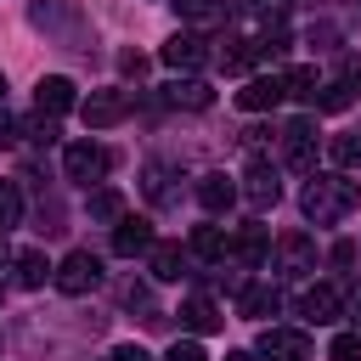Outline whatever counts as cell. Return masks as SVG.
I'll return each mask as SVG.
<instances>
[{
	"mask_svg": "<svg viewBox=\"0 0 361 361\" xmlns=\"http://www.w3.org/2000/svg\"><path fill=\"white\" fill-rule=\"evenodd\" d=\"M130 113V90H90L85 102H79V118L90 124V130H107V124H118Z\"/></svg>",
	"mask_w": 361,
	"mask_h": 361,
	"instance_id": "4",
	"label": "cell"
},
{
	"mask_svg": "<svg viewBox=\"0 0 361 361\" xmlns=\"http://www.w3.org/2000/svg\"><path fill=\"white\" fill-rule=\"evenodd\" d=\"M107 361H152V355H147V350H141V344H118V350H113V355H107Z\"/></svg>",
	"mask_w": 361,
	"mask_h": 361,
	"instance_id": "32",
	"label": "cell"
},
{
	"mask_svg": "<svg viewBox=\"0 0 361 361\" xmlns=\"http://www.w3.org/2000/svg\"><path fill=\"white\" fill-rule=\"evenodd\" d=\"M192 254L226 259V254H231V231H226V226H192Z\"/></svg>",
	"mask_w": 361,
	"mask_h": 361,
	"instance_id": "20",
	"label": "cell"
},
{
	"mask_svg": "<svg viewBox=\"0 0 361 361\" xmlns=\"http://www.w3.org/2000/svg\"><path fill=\"white\" fill-rule=\"evenodd\" d=\"M254 6H259L265 17H271V11H288V0H254Z\"/></svg>",
	"mask_w": 361,
	"mask_h": 361,
	"instance_id": "35",
	"label": "cell"
},
{
	"mask_svg": "<svg viewBox=\"0 0 361 361\" xmlns=\"http://www.w3.org/2000/svg\"><path fill=\"white\" fill-rule=\"evenodd\" d=\"M282 96H288L282 73H265V79H248V85L237 90V107H243V113H265V107H276Z\"/></svg>",
	"mask_w": 361,
	"mask_h": 361,
	"instance_id": "10",
	"label": "cell"
},
{
	"mask_svg": "<svg viewBox=\"0 0 361 361\" xmlns=\"http://www.w3.org/2000/svg\"><path fill=\"white\" fill-rule=\"evenodd\" d=\"M113 254H124V259H135V254H152V220H141V214H124V220L113 226Z\"/></svg>",
	"mask_w": 361,
	"mask_h": 361,
	"instance_id": "9",
	"label": "cell"
},
{
	"mask_svg": "<svg viewBox=\"0 0 361 361\" xmlns=\"http://www.w3.org/2000/svg\"><path fill=\"white\" fill-rule=\"evenodd\" d=\"M11 141H17V118H6V113H0V147H11Z\"/></svg>",
	"mask_w": 361,
	"mask_h": 361,
	"instance_id": "34",
	"label": "cell"
},
{
	"mask_svg": "<svg viewBox=\"0 0 361 361\" xmlns=\"http://www.w3.org/2000/svg\"><path fill=\"white\" fill-rule=\"evenodd\" d=\"M197 203H203L209 214H220V209L237 203V186H231L226 175H197Z\"/></svg>",
	"mask_w": 361,
	"mask_h": 361,
	"instance_id": "16",
	"label": "cell"
},
{
	"mask_svg": "<svg viewBox=\"0 0 361 361\" xmlns=\"http://www.w3.org/2000/svg\"><path fill=\"white\" fill-rule=\"evenodd\" d=\"M282 158H288V169H316V118H293L288 130H282Z\"/></svg>",
	"mask_w": 361,
	"mask_h": 361,
	"instance_id": "5",
	"label": "cell"
},
{
	"mask_svg": "<svg viewBox=\"0 0 361 361\" xmlns=\"http://www.w3.org/2000/svg\"><path fill=\"white\" fill-rule=\"evenodd\" d=\"M17 220H23V192H17L11 180H0V237H6Z\"/></svg>",
	"mask_w": 361,
	"mask_h": 361,
	"instance_id": "26",
	"label": "cell"
},
{
	"mask_svg": "<svg viewBox=\"0 0 361 361\" xmlns=\"http://www.w3.org/2000/svg\"><path fill=\"white\" fill-rule=\"evenodd\" d=\"M338 310H344V305H338L333 288H305V293H299V316H305V322H338Z\"/></svg>",
	"mask_w": 361,
	"mask_h": 361,
	"instance_id": "15",
	"label": "cell"
},
{
	"mask_svg": "<svg viewBox=\"0 0 361 361\" xmlns=\"http://www.w3.org/2000/svg\"><path fill=\"white\" fill-rule=\"evenodd\" d=\"M316 107H322V113H344V107H350V85H322Z\"/></svg>",
	"mask_w": 361,
	"mask_h": 361,
	"instance_id": "29",
	"label": "cell"
},
{
	"mask_svg": "<svg viewBox=\"0 0 361 361\" xmlns=\"http://www.w3.org/2000/svg\"><path fill=\"white\" fill-rule=\"evenodd\" d=\"M276 271H282V276H305V271H316V243H310L305 231H288V237L276 243Z\"/></svg>",
	"mask_w": 361,
	"mask_h": 361,
	"instance_id": "8",
	"label": "cell"
},
{
	"mask_svg": "<svg viewBox=\"0 0 361 361\" xmlns=\"http://www.w3.org/2000/svg\"><path fill=\"white\" fill-rule=\"evenodd\" d=\"M180 322H186L192 333H214V327H220L226 316H220V305H214V299H203V293H192V299L180 305Z\"/></svg>",
	"mask_w": 361,
	"mask_h": 361,
	"instance_id": "19",
	"label": "cell"
},
{
	"mask_svg": "<svg viewBox=\"0 0 361 361\" xmlns=\"http://www.w3.org/2000/svg\"><path fill=\"white\" fill-rule=\"evenodd\" d=\"M254 39H226V51H220V68L226 73H243V68H254Z\"/></svg>",
	"mask_w": 361,
	"mask_h": 361,
	"instance_id": "22",
	"label": "cell"
},
{
	"mask_svg": "<svg viewBox=\"0 0 361 361\" xmlns=\"http://www.w3.org/2000/svg\"><path fill=\"white\" fill-rule=\"evenodd\" d=\"M164 62H169V68H203V62H209V45H203L197 34H169Z\"/></svg>",
	"mask_w": 361,
	"mask_h": 361,
	"instance_id": "12",
	"label": "cell"
},
{
	"mask_svg": "<svg viewBox=\"0 0 361 361\" xmlns=\"http://www.w3.org/2000/svg\"><path fill=\"white\" fill-rule=\"evenodd\" d=\"M180 6V17H192V23H214V17H226V0H175Z\"/></svg>",
	"mask_w": 361,
	"mask_h": 361,
	"instance_id": "28",
	"label": "cell"
},
{
	"mask_svg": "<svg viewBox=\"0 0 361 361\" xmlns=\"http://www.w3.org/2000/svg\"><path fill=\"white\" fill-rule=\"evenodd\" d=\"M259 355L265 361H310V338L299 327H265L259 333Z\"/></svg>",
	"mask_w": 361,
	"mask_h": 361,
	"instance_id": "7",
	"label": "cell"
},
{
	"mask_svg": "<svg viewBox=\"0 0 361 361\" xmlns=\"http://www.w3.org/2000/svg\"><path fill=\"white\" fill-rule=\"evenodd\" d=\"M350 316H355V327H361V288L350 293Z\"/></svg>",
	"mask_w": 361,
	"mask_h": 361,
	"instance_id": "36",
	"label": "cell"
},
{
	"mask_svg": "<svg viewBox=\"0 0 361 361\" xmlns=\"http://www.w3.org/2000/svg\"><path fill=\"white\" fill-rule=\"evenodd\" d=\"M90 220H124V197H118L113 186L90 192Z\"/></svg>",
	"mask_w": 361,
	"mask_h": 361,
	"instance_id": "24",
	"label": "cell"
},
{
	"mask_svg": "<svg viewBox=\"0 0 361 361\" xmlns=\"http://www.w3.org/2000/svg\"><path fill=\"white\" fill-rule=\"evenodd\" d=\"M180 265H186V259H180V248H175V243H152L147 271H152L158 282H175V276H180Z\"/></svg>",
	"mask_w": 361,
	"mask_h": 361,
	"instance_id": "21",
	"label": "cell"
},
{
	"mask_svg": "<svg viewBox=\"0 0 361 361\" xmlns=\"http://www.w3.org/2000/svg\"><path fill=\"white\" fill-rule=\"evenodd\" d=\"M169 180H175V175H169L164 164H152V169L141 175V186H147V197H152V203H175V197H180V192H175Z\"/></svg>",
	"mask_w": 361,
	"mask_h": 361,
	"instance_id": "23",
	"label": "cell"
},
{
	"mask_svg": "<svg viewBox=\"0 0 361 361\" xmlns=\"http://www.w3.org/2000/svg\"><path fill=\"white\" fill-rule=\"evenodd\" d=\"M226 361H254V355H248V350H231V355H226Z\"/></svg>",
	"mask_w": 361,
	"mask_h": 361,
	"instance_id": "37",
	"label": "cell"
},
{
	"mask_svg": "<svg viewBox=\"0 0 361 361\" xmlns=\"http://www.w3.org/2000/svg\"><path fill=\"white\" fill-rule=\"evenodd\" d=\"M282 85H288V96L316 102V68H288V73H282Z\"/></svg>",
	"mask_w": 361,
	"mask_h": 361,
	"instance_id": "27",
	"label": "cell"
},
{
	"mask_svg": "<svg viewBox=\"0 0 361 361\" xmlns=\"http://www.w3.org/2000/svg\"><path fill=\"white\" fill-rule=\"evenodd\" d=\"M243 197H248L254 209H271V203L282 197V186H276V169H271V164H248V175H243Z\"/></svg>",
	"mask_w": 361,
	"mask_h": 361,
	"instance_id": "11",
	"label": "cell"
},
{
	"mask_svg": "<svg viewBox=\"0 0 361 361\" xmlns=\"http://www.w3.org/2000/svg\"><path fill=\"white\" fill-rule=\"evenodd\" d=\"M327 158H333L338 169H355V164H361V135H333V141H327Z\"/></svg>",
	"mask_w": 361,
	"mask_h": 361,
	"instance_id": "25",
	"label": "cell"
},
{
	"mask_svg": "<svg viewBox=\"0 0 361 361\" xmlns=\"http://www.w3.org/2000/svg\"><path fill=\"white\" fill-rule=\"evenodd\" d=\"M265 254H271L265 226H243V231L231 237V259H243V265H265Z\"/></svg>",
	"mask_w": 361,
	"mask_h": 361,
	"instance_id": "17",
	"label": "cell"
},
{
	"mask_svg": "<svg viewBox=\"0 0 361 361\" xmlns=\"http://www.w3.org/2000/svg\"><path fill=\"white\" fill-rule=\"evenodd\" d=\"M107 169H113V152H107V147H96V141H73V147L62 152V175H68V180H79V186L102 180Z\"/></svg>",
	"mask_w": 361,
	"mask_h": 361,
	"instance_id": "2",
	"label": "cell"
},
{
	"mask_svg": "<svg viewBox=\"0 0 361 361\" xmlns=\"http://www.w3.org/2000/svg\"><path fill=\"white\" fill-rule=\"evenodd\" d=\"M355 203H361V186H355V180H344V175H316V180L299 192V209H305V220H316V226L344 220Z\"/></svg>",
	"mask_w": 361,
	"mask_h": 361,
	"instance_id": "1",
	"label": "cell"
},
{
	"mask_svg": "<svg viewBox=\"0 0 361 361\" xmlns=\"http://www.w3.org/2000/svg\"><path fill=\"white\" fill-rule=\"evenodd\" d=\"M62 293H90L96 282H102V259L96 254H85V248H73L62 265H56V276H51Z\"/></svg>",
	"mask_w": 361,
	"mask_h": 361,
	"instance_id": "3",
	"label": "cell"
},
{
	"mask_svg": "<svg viewBox=\"0 0 361 361\" xmlns=\"http://www.w3.org/2000/svg\"><path fill=\"white\" fill-rule=\"evenodd\" d=\"M34 107H39V118H62V113H73V107H79V96H73V79H62V73H45V79L34 85Z\"/></svg>",
	"mask_w": 361,
	"mask_h": 361,
	"instance_id": "6",
	"label": "cell"
},
{
	"mask_svg": "<svg viewBox=\"0 0 361 361\" xmlns=\"http://www.w3.org/2000/svg\"><path fill=\"white\" fill-rule=\"evenodd\" d=\"M327 355H333V361H361V333H338V338L327 344Z\"/></svg>",
	"mask_w": 361,
	"mask_h": 361,
	"instance_id": "30",
	"label": "cell"
},
{
	"mask_svg": "<svg viewBox=\"0 0 361 361\" xmlns=\"http://www.w3.org/2000/svg\"><path fill=\"white\" fill-rule=\"evenodd\" d=\"M237 310H243V316H276V310H282V293H276L271 282H248V288L237 293Z\"/></svg>",
	"mask_w": 361,
	"mask_h": 361,
	"instance_id": "14",
	"label": "cell"
},
{
	"mask_svg": "<svg viewBox=\"0 0 361 361\" xmlns=\"http://www.w3.org/2000/svg\"><path fill=\"white\" fill-rule=\"evenodd\" d=\"M118 62H124V73H135V79H141V73H147V62H141V56H135V51H124V56H118Z\"/></svg>",
	"mask_w": 361,
	"mask_h": 361,
	"instance_id": "33",
	"label": "cell"
},
{
	"mask_svg": "<svg viewBox=\"0 0 361 361\" xmlns=\"http://www.w3.org/2000/svg\"><path fill=\"white\" fill-rule=\"evenodd\" d=\"M164 102H169V107H192V113H203V107L214 102V90H209L203 79H169V85H164Z\"/></svg>",
	"mask_w": 361,
	"mask_h": 361,
	"instance_id": "13",
	"label": "cell"
},
{
	"mask_svg": "<svg viewBox=\"0 0 361 361\" xmlns=\"http://www.w3.org/2000/svg\"><path fill=\"white\" fill-rule=\"evenodd\" d=\"M0 96H6V73H0Z\"/></svg>",
	"mask_w": 361,
	"mask_h": 361,
	"instance_id": "38",
	"label": "cell"
},
{
	"mask_svg": "<svg viewBox=\"0 0 361 361\" xmlns=\"http://www.w3.org/2000/svg\"><path fill=\"white\" fill-rule=\"evenodd\" d=\"M45 276H56V271L45 265V254H39V248H23V254L11 259V282H17V288H39Z\"/></svg>",
	"mask_w": 361,
	"mask_h": 361,
	"instance_id": "18",
	"label": "cell"
},
{
	"mask_svg": "<svg viewBox=\"0 0 361 361\" xmlns=\"http://www.w3.org/2000/svg\"><path fill=\"white\" fill-rule=\"evenodd\" d=\"M164 361H209V355H203V344H197V338H175Z\"/></svg>",
	"mask_w": 361,
	"mask_h": 361,
	"instance_id": "31",
	"label": "cell"
}]
</instances>
